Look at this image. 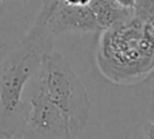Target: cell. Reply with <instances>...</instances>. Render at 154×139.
<instances>
[{
    "mask_svg": "<svg viewBox=\"0 0 154 139\" xmlns=\"http://www.w3.org/2000/svg\"><path fill=\"white\" fill-rule=\"evenodd\" d=\"M89 8L97 19L101 32L114 29L134 18L133 10L120 7L115 0H92Z\"/></svg>",
    "mask_w": 154,
    "mask_h": 139,
    "instance_id": "8992f818",
    "label": "cell"
},
{
    "mask_svg": "<svg viewBox=\"0 0 154 139\" xmlns=\"http://www.w3.org/2000/svg\"><path fill=\"white\" fill-rule=\"evenodd\" d=\"M0 2H3V0H0Z\"/></svg>",
    "mask_w": 154,
    "mask_h": 139,
    "instance_id": "4fadbf2b",
    "label": "cell"
},
{
    "mask_svg": "<svg viewBox=\"0 0 154 139\" xmlns=\"http://www.w3.org/2000/svg\"><path fill=\"white\" fill-rule=\"evenodd\" d=\"M48 24L54 37L66 31L101 32L97 19L89 7L68 5L62 0L54 2Z\"/></svg>",
    "mask_w": 154,
    "mask_h": 139,
    "instance_id": "5b68a950",
    "label": "cell"
},
{
    "mask_svg": "<svg viewBox=\"0 0 154 139\" xmlns=\"http://www.w3.org/2000/svg\"><path fill=\"white\" fill-rule=\"evenodd\" d=\"M68 5H75V7H89L92 0H62Z\"/></svg>",
    "mask_w": 154,
    "mask_h": 139,
    "instance_id": "9c48e42d",
    "label": "cell"
},
{
    "mask_svg": "<svg viewBox=\"0 0 154 139\" xmlns=\"http://www.w3.org/2000/svg\"><path fill=\"white\" fill-rule=\"evenodd\" d=\"M134 16L142 23L154 19V0H137Z\"/></svg>",
    "mask_w": 154,
    "mask_h": 139,
    "instance_id": "52a82bcc",
    "label": "cell"
},
{
    "mask_svg": "<svg viewBox=\"0 0 154 139\" xmlns=\"http://www.w3.org/2000/svg\"><path fill=\"white\" fill-rule=\"evenodd\" d=\"M143 37L154 47V19L143 23Z\"/></svg>",
    "mask_w": 154,
    "mask_h": 139,
    "instance_id": "ba28073f",
    "label": "cell"
},
{
    "mask_svg": "<svg viewBox=\"0 0 154 139\" xmlns=\"http://www.w3.org/2000/svg\"><path fill=\"white\" fill-rule=\"evenodd\" d=\"M120 7L126 8V10H133L135 8V4H137V0H115Z\"/></svg>",
    "mask_w": 154,
    "mask_h": 139,
    "instance_id": "30bf717a",
    "label": "cell"
},
{
    "mask_svg": "<svg viewBox=\"0 0 154 139\" xmlns=\"http://www.w3.org/2000/svg\"><path fill=\"white\" fill-rule=\"evenodd\" d=\"M54 2L43 0L30 30L0 62V131L12 137L29 111L23 100L24 91L39 72L43 58L53 51L56 37L48 22Z\"/></svg>",
    "mask_w": 154,
    "mask_h": 139,
    "instance_id": "6da1fadb",
    "label": "cell"
},
{
    "mask_svg": "<svg viewBox=\"0 0 154 139\" xmlns=\"http://www.w3.org/2000/svg\"><path fill=\"white\" fill-rule=\"evenodd\" d=\"M146 135H147V139H154V122H149L147 123Z\"/></svg>",
    "mask_w": 154,
    "mask_h": 139,
    "instance_id": "8fae6325",
    "label": "cell"
},
{
    "mask_svg": "<svg viewBox=\"0 0 154 139\" xmlns=\"http://www.w3.org/2000/svg\"><path fill=\"white\" fill-rule=\"evenodd\" d=\"M0 139H15V138H14L12 135L7 134V132H3V131H0Z\"/></svg>",
    "mask_w": 154,
    "mask_h": 139,
    "instance_id": "7c38bea8",
    "label": "cell"
},
{
    "mask_svg": "<svg viewBox=\"0 0 154 139\" xmlns=\"http://www.w3.org/2000/svg\"><path fill=\"white\" fill-rule=\"evenodd\" d=\"M23 100L29 111L15 132V139H73L70 124L65 113L41 91L31 80L24 91Z\"/></svg>",
    "mask_w": 154,
    "mask_h": 139,
    "instance_id": "277c9868",
    "label": "cell"
},
{
    "mask_svg": "<svg viewBox=\"0 0 154 139\" xmlns=\"http://www.w3.org/2000/svg\"><path fill=\"white\" fill-rule=\"evenodd\" d=\"M32 80L49 100L65 113L73 137L79 135L88 122L89 97L85 85L72 70L66 57L54 50L49 53Z\"/></svg>",
    "mask_w": 154,
    "mask_h": 139,
    "instance_id": "3957f363",
    "label": "cell"
},
{
    "mask_svg": "<svg viewBox=\"0 0 154 139\" xmlns=\"http://www.w3.org/2000/svg\"><path fill=\"white\" fill-rule=\"evenodd\" d=\"M96 64L101 74L118 85L147 80L154 72V47L143 37V23L134 16L100 32Z\"/></svg>",
    "mask_w": 154,
    "mask_h": 139,
    "instance_id": "7a4b0ae2",
    "label": "cell"
}]
</instances>
